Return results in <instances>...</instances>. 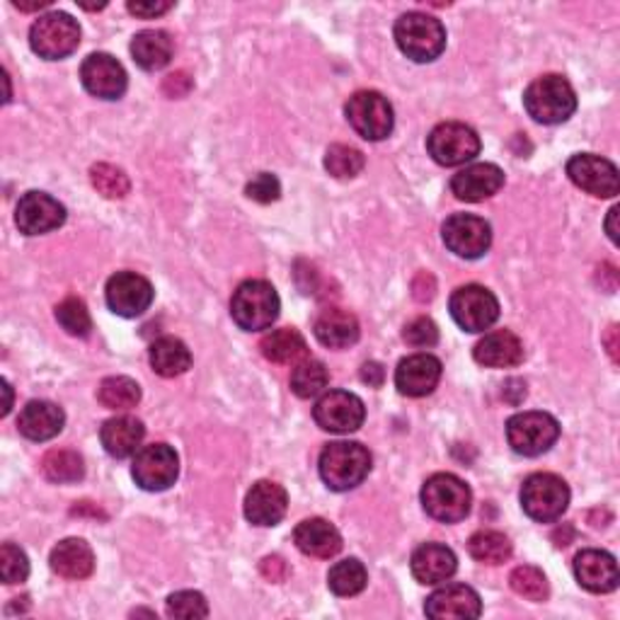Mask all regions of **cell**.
Here are the masks:
<instances>
[{
	"mask_svg": "<svg viewBox=\"0 0 620 620\" xmlns=\"http://www.w3.org/2000/svg\"><path fill=\"white\" fill-rule=\"evenodd\" d=\"M320 478L335 492L355 490L371 472V454L357 442L327 444L320 454Z\"/></svg>",
	"mask_w": 620,
	"mask_h": 620,
	"instance_id": "1",
	"label": "cell"
},
{
	"mask_svg": "<svg viewBox=\"0 0 620 620\" xmlns=\"http://www.w3.org/2000/svg\"><path fill=\"white\" fill-rule=\"evenodd\" d=\"M279 311H282V301H279L276 289L270 282H262V279L242 282L236 289L233 301H230L233 323L246 333H258L272 327L279 318Z\"/></svg>",
	"mask_w": 620,
	"mask_h": 620,
	"instance_id": "2",
	"label": "cell"
},
{
	"mask_svg": "<svg viewBox=\"0 0 620 620\" xmlns=\"http://www.w3.org/2000/svg\"><path fill=\"white\" fill-rule=\"evenodd\" d=\"M524 107L539 124H563L577 109V95L563 76H541L524 93Z\"/></svg>",
	"mask_w": 620,
	"mask_h": 620,
	"instance_id": "3",
	"label": "cell"
},
{
	"mask_svg": "<svg viewBox=\"0 0 620 620\" xmlns=\"http://www.w3.org/2000/svg\"><path fill=\"white\" fill-rule=\"evenodd\" d=\"M395 44L407 58L417 61V64H429V61H436L444 54L446 30L444 24L432 15H424V12H405V15L395 22Z\"/></svg>",
	"mask_w": 620,
	"mask_h": 620,
	"instance_id": "4",
	"label": "cell"
},
{
	"mask_svg": "<svg viewBox=\"0 0 620 620\" xmlns=\"http://www.w3.org/2000/svg\"><path fill=\"white\" fill-rule=\"evenodd\" d=\"M472 492L468 485L452 476V472H436L422 488V507L432 519L442 524H458L470 514Z\"/></svg>",
	"mask_w": 620,
	"mask_h": 620,
	"instance_id": "5",
	"label": "cell"
},
{
	"mask_svg": "<svg viewBox=\"0 0 620 620\" xmlns=\"http://www.w3.org/2000/svg\"><path fill=\"white\" fill-rule=\"evenodd\" d=\"M569 488L555 472H533L521 485V507L539 524H553L567 512Z\"/></svg>",
	"mask_w": 620,
	"mask_h": 620,
	"instance_id": "6",
	"label": "cell"
},
{
	"mask_svg": "<svg viewBox=\"0 0 620 620\" xmlns=\"http://www.w3.org/2000/svg\"><path fill=\"white\" fill-rule=\"evenodd\" d=\"M561 439V424L548 412H519L507 422V442L514 454L536 458Z\"/></svg>",
	"mask_w": 620,
	"mask_h": 620,
	"instance_id": "7",
	"label": "cell"
},
{
	"mask_svg": "<svg viewBox=\"0 0 620 620\" xmlns=\"http://www.w3.org/2000/svg\"><path fill=\"white\" fill-rule=\"evenodd\" d=\"M80 44V24L68 12H46L30 28V46L46 61L66 58Z\"/></svg>",
	"mask_w": 620,
	"mask_h": 620,
	"instance_id": "8",
	"label": "cell"
},
{
	"mask_svg": "<svg viewBox=\"0 0 620 620\" xmlns=\"http://www.w3.org/2000/svg\"><path fill=\"white\" fill-rule=\"evenodd\" d=\"M345 115L351 129L367 141H383L391 137L395 127L391 102L376 90H361L351 95L345 105Z\"/></svg>",
	"mask_w": 620,
	"mask_h": 620,
	"instance_id": "9",
	"label": "cell"
},
{
	"mask_svg": "<svg viewBox=\"0 0 620 620\" xmlns=\"http://www.w3.org/2000/svg\"><path fill=\"white\" fill-rule=\"evenodd\" d=\"M448 311L460 330L466 333H485L500 318V301L490 289L468 284L454 291L448 301Z\"/></svg>",
	"mask_w": 620,
	"mask_h": 620,
	"instance_id": "10",
	"label": "cell"
},
{
	"mask_svg": "<svg viewBox=\"0 0 620 620\" xmlns=\"http://www.w3.org/2000/svg\"><path fill=\"white\" fill-rule=\"evenodd\" d=\"M131 476L145 492H165L175 485L180 476V458L173 446L151 444L139 448L133 456Z\"/></svg>",
	"mask_w": 620,
	"mask_h": 620,
	"instance_id": "11",
	"label": "cell"
},
{
	"mask_svg": "<svg viewBox=\"0 0 620 620\" xmlns=\"http://www.w3.org/2000/svg\"><path fill=\"white\" fill-rule=\"evenodd\" d=\"M427 151L439 165L456 167L480 153V137L476 129L460 124V121H444L427 137Z\"/></svg>",
	"mask_w": 620,
	"mask_h": 620,
	"instance_id": "12",
	"label": "cell"
},
{
	"mask_svg": "<svg viewBox=\"0 0 620 620\" xmlns=\"http://www.w3.org/2000/svg\"><path fill=\"white\" fill-rule=\"evenodd\" d=\"M444 246L464 260H478L492 246V228L480 216L454 214L442 228Z\"/></svg>",
	"mask_w": 620,
	"mask_h": 620,
	"instance_id": "13",
	"label": "cell"
},
{
	"mask_svg": "<svg viewBox=\"0 0 620 620\" xmlns=\"http://www.w3.org/2000/svg\"><path fill=\"white\" fill-rule=\"evenodd\" d=\"M153 296V284L137 272H117L115 276H109L105 289L109 311L121 315V318H139L151 308Z\"/></svg>",
	"mask_w": 620,
	"mask_h": 620,
	"instance_id": "14",
	"label": "cell"
},
{
	"mask_svg": "<svg viewBox=\"0 0 620 620\" xmlns=\"http://www.w3.org/2000/svg\"><path fill=\"white\" fill-rule=\"evenodd\" d=\"M567 175L579 189H585L591 197L613 199L620 189L618 167L594 153H577L567 161Z\"/></svg>",
	"mask_w": 620,
	"mask_h": 620,
	"instance_id": "15",
	"label": "cell"
},
{
	"mask_svg": "<svg viewBox=\"0 0 620 620\" xmlns=\"http://www.w3.org/2000/svg\"><path fill=\"white\" fill-rule=\"evenodd\" d=\"M313 417L318 422V427L333 434H351L357 432L363 417H367V407H363L361 398L349 391H330L325 393L313 407Z\"/></svg>",
	"mask_w": 620,
	"mask_h": 620,
	"instance_id": "16",
	"label": "cell"
},
{
	"mask_svg": "<svg viewBox=\"0 0 620 620\" xmlns=\"http://www.w3.org/2000/svg\"><path fill=\"white\" fill-rule=\"evenodd\" d=\"M66 221V206L52 194L44 192H28L18 202L15 209V224L20 233L24 236H44L52 230L61 228Z\"/></svg>",
	"mask_w": 620,
	"mask_h": 620,
	"instance_id": "17",
	"label": "cell"
},
{
	"mask_svg": "<svg viewBox=\"0 0 620 620\" xmlns=\"http://www.w3.org/2000/svg\"><path fill=\"white\" fill-rule=\"evenodd\" d=\"M83 88L100 100H119L127 93V70L115 56L90 54L80 66Z\"/></svg>",
	"mask_w": 620,
	"mask_h": 620,
	"instance_id": "18",
	"label": "cell"
},
{
	"mask_svg": "<svg viewBox=\"0 0 620 620\" xmlns=\"http://www.w3.org/2000/svg\"><path fill=\"white\" fill-rule=\"evenodd\" d=\"M424 613L434 620H468L482 613L480 594L468 585H448L436 589L424 603Z\"/></svg>",
	"mask_w": 620,
	"mask_h": 620,
	"instance_id": "19",
	"label": "cell"
},
{
	"mask_svg": "<svg viewBox=\"0 0 620 620\" xmlns=\"http://www.w3.org/2000/svg\"><path fill=\"white\" fill-rule=\"evenodd\" d=\"M442 381V361L432 355H412L398 363L395 388L400 395L424 398Z\"/></svg>",
	"mask_w": 620,
	"mask_h": 620,
	"instance_id": "20",
	"label": "cell"
},
{
	"mask_svg": "<svg viewBox=\"0 0 620 620\" xmlns=\"http://www.w3.org/2000/svg\"><path fill=\"white\" fill-rule=\"evenodd\" d=\"M289 494L272 480L254 482L246 497V519L254 526H276L286 516Z\"/></svg>",
	"mask_w": 620,
	"mask_h": 620,
	"instance_id": "21",
	"label": "cell"
},
{
	"mask_svg": "<svg viewBox=\"0 0 620 620\" xmlns=\"http://www.w3.org/2000/svg\"><path fill=\"white\" fill-rule=\"evenodd\" d=\"M502 187H504L502 167H497L492 163L470 165L466 170H460V173H456L452 180V192L456 194V199L470 202V204L494 197V194Z\"/></svg>",
	"mask_w": 620,
	"mask_h": 620,
	"instance_id": "22",
	"label": "cell"
},
{
	"mask_svg": "<svg viewBox=\"0 0 620 620\" xmlns=\"http://www.w3.org/2000/svg\"><path fill=\"white\" fill-rule=\"evenodd\" d=\"M575 577L579 587L591 594H609L618 587V563L606 551H581L575 557Z\"/></svg>",
	"mask_w": 620,
	"mask_h": 620,
	"instance_id": "23",
	"label": "cell"
},
{
	"mask_svg": "<svg viewBox=\"0 0 620 620\" xmlns=\"http://www.w3.org/2000/svg\"><path fill=\"white\" fill-rule=\"evenodd\" d=\"M410 569L420 585H442L448 581L458 569V561L452 548L442 543H424L412 553Z\"/></svg>",
	"mask_w": 620,
	"mask_h": 620,
	"instance_id": "24",
	"label": "cell"
},
{
	"mask_svg": "<svg viewBox=\"0 0 620 620\" xmlns=\"http://www.w3.org/2000/svg\"><path fill=\"white\" fill-rule=\"evenodd\" d=\"M66 415L48 400H30L18 417V429L30 442H48L64 429Z\"/></svg>",
	"mask_w": 620,
	"mask_h": 620,
	"instance_id": "25",
	"label": "cell"
},
{
	"mask_svg": "<svg viewBox=\"0 0 620 620\" xmlns=\"http://www.w3.org/2000/svg\"><path fill=\"white\" fill-rule=\"evenodd\" d=\"M472 357L480 367L488 369H512L524 361V342L509 330H497L485 335L472 349Z\"/></svg>",
	"mask_w": 620,
	"mask_h": 620,
	"instance_id": "26",
	"label": "cell"
},
{
	"mask_svg": "<svg viewBox=\"0 0 620 620\" xmlns=\"http://www.w3.org/2000/svg\"><path fill=\"white\" fill-rule=\"evenodd\" d=\"M294 543L303 555L318 557V561H330V557L342 551V536L325 519L301 521L294 531Z\"/></svg>",
	"mask_w": 620,
	"mask_h": 620,
	"instance_id": "27",
	"label": "cell"
},
{
	"mask_svg": "<svg viewBox=\"0 0 620 620\" xmlns=\"http://www.w3.org/2000/svg\"><path fill=\"white\" fill-rule=\"evenodd\" d=\"M313 333L323 347L347 349L359 342V320L349 311L325 308L315 320Z\"/></svg>",
	"mask_w": 620,
	"mask_h": 620,
	"instance_id": "28",
	"label": "cell"
},
{
	"mask_svg": "<svg viewBox=\"0 0 620 620\" xmlns=\"http://www.w3.org/2000/svg\"><path fill=\"white\" fill-rule=\"evenodd\" d=\"M145 436V427L137 417H112L102 424L100 442L105 452L112 458H129L139 454L141 442Z\"/></svg>",
	"mask_w": 620,
	"mask_h": 620,
	"instance_id": "29",
	"label": "cell"
},
{
	"mask_svg": "<svg viewBox=\"0 0 620 620\" xmlns=\"http://www.w3.org/2000/svg\"><path fill=\"white\" fill-rule=\"evenodd\" d=\"M54 573L64 579H85L93 575L95 555L93 548L83 539L61 541L48 557Z\"/></svg>",
	"mask_w": 620,
	"mask_h": 620,
	"instance_id": "30",
	"label": "cell"
},
{
	"mask_svg": "<svg viewBox=\"0 0 620 620\" xmlns=\"http://www.w3.org/2000/svg\"><path fill=\"white\" fill-rule=\"evenodd\" d=\"M131 56L143 70H161L173 58V40L163 30H143L131 40Z\"/></svg>",
	"mask_w": 620,
	"mask_h": 620,
	"instance_id": "31",
	"label": "cell"
},
{
	"mask_svg": "<svg viewBox=\"0 0 620 620\" xmlns=\"http://www.w3.org/2000/svg\"><path fill=\"white\" fill-rule=\"evenodd\" d=\"M151 367L157 376L163 379H175V376H182L189 367H192V355L187 345L182 342L177 337H161L155 339L149 351Z\"/></svg>",
	"mask_w": 620,
	"mask_h": 620,
	"instance_id": "32",
	"label": "cell"
},
{
	"mask_svg": "<svg viewBox=\"0 0 620 620\" xmlns=\"http://www.w3.org/2000/svg\"><path fill=\"white\" fill-rule=\"evenodd\" d=\"M262 355L272 363H301L308 359V345L306 339L294 327H282V330H272L262 339Z\"/></svg>",
	"mask_w": 620,
	"mask_h": 620,
	"instance_id": "33",
	"label": "cell"
},
{
	"mask_svg": "<svg viewBox=\"0 0 620 620\" xmlns=\"http://www.w3.org/2000/svg\"><path fill=\"white\" fill-rule=\"evenodd\" d=\"M97 400L107 410H131L141 403V385L129 376H109L97 388Z\"/></svg>",
	"mask_w": 620,
	"mask_h": 620,
	"instance_id": "34",
	"label": "cell"
},
{
	"mask_svg": "<svg viewBox=\"0 0 620 620\" xmlns=\"http://www.w3.org/2000/svg\"><path fill=\"white\" fill-rule=\"evenodd\" d=\"M42 472L46 480H52L56 485H68L78 482L85 476L83 458L76 452H68V448H54L42 458Z\"/></svg>",
	"mask_w": 620,
	"mask_h": 620,
	"instance_id": "35",
	"label": "cell"
},
{
	"mask_svg": "<svg viewBox=\"0 0 620 620\" xmlns=\"http://www.w3.org/2000/svg\"><path fill=\"white\" fill-rule=\"evenodd\" d=\"M468 551L482 565H502L512 557V541L500 531H478L470 536Z\"/></svg>",
	"mask_w": 620,
	"mask_h": 620,
	"instance_id": "36",
	"label": "cell"
},
{
	"mask_svg": "<svg viewBox=\"0 0 620 620\" xmlns=\"http://www.w3.org/2000/svg\"><path fill=\"white\" fill-rule=\"evenodd\" d=\"M327 383H330V373H327V367L318 359H303L301 363H296L294 373H291V391L303 400L320 395Z\"/></svg>",
	"mask_w": 620,
	"mask_h": 620,
	"instance_id": "37",
	"label": "cell"
},
{
	"mask_svg": "<svg viewBox=\"0 0 620 620\" xmlns=\"http://www.w3.org/2000/svg\"><path fill=\"white\" fill-rule=\"evenodd\" d=\"M369 581V573L357 557H349V561H342L333 565L330 575H327V587H330L337 597H357V594L363 591Z\"/></svg>",
	"mask_w": 620,
	"mask_h": 620,
	"instance_id": "38",
	"label": "cell"
},
{
	"mask_svg": "<svg viewBox=\"0 0 620 620\" xmlns=\"http://www.w3.org/2000/svg\"><path fill=\"white\" fill-rule=\"evenodd\" d=\"M363 165H367V161H363V153L345 143H333L325 153V170L337 180L357 177L363 170Z\"/></svg>",
	"mask_w": 620,
	"mask_h": 620,
	"instance_id": "39",
	"label": "cell"
},
{
	"mask_svg": "<svg viewBox=\"0 0 620 620\" xmlns=\"http://www.w3.org/2000/svg\"><path fill=\"white\" fill-rule=\"evenodd\" d=\"M90 182H93V187L107 199H124L131 189V182L124 175V170H119L109 163L93 165Z\"/></svg>",
	"mask_w": 620,
	"mask_h": 620,
	"instance_id": "40",
	"label": "cell"
},
{
	"mask_svg": "<svg viewBox=\"0 0 620 620\" xmlns=\"http://www.w3.org/2000/svg\"><path fill=\"white\" fill-rule=\"evenodd\" d=\"M56 320L73 337H88L93 333V318L80 298H64L56 306Z\"/></svg>",
	"mask_w": 620,
	"mask_h": 620,
	"instance_id": "41",
	"label": "cell"
},
{
	"mask_svg": "<svg viewBox=\"0 0 620 620\" xmlns=\"http://www.w3.org/2000/svg\"><path fill=\"white\" fill-rule=\"evenodd\" d=\"M509 585H512V589L519 594V597L536 601V603L548 599V594H551L548 579H545V575L539 567H531V565L516 567L512 577H509Z\"/></svg>",
	"mask_w": 620,
	"mask_h": 620,
	"instance_id": "42",
	"label": "cell"
},
{
	"mask_svg": "<svg viewBox=\"0 0 620 620\" xmlns=\"http://www.w3.org/2000/svg\"><path fill=\"white\" fill-rule=\"evenodd\" d=\"M0 575H3L6 585H22L30 577V561L18 545L3 543L0 548Z\"/></svg>",
	"mask_w": 620,
	"mask_h": 620,
	"instance_id": "43",
	"label": "cell"
},
{
	"mask_svg": "<svg viewBox=\"0 0 620 620\" xmlns=\"http://www.w3.org/2000/svg\"><path fill=\"white\" fill-rule=\"evenodd\" d=\"M167 616L170 618H206L209 616V606L199 591H175L167 599Z\"/></svg>",
	"mask_w": 620,
	"mask_h": 620,
	"instance_id": "44",
	"label": "cell"
},
{
	"mask_svg": "<svg viewBox=\"0 0 620 620\" xmlns=\"http://www.w3.org/2000/svg\"><path fill=\"white\" fill-rule=\"evenodd\" d=\"M403 339L412 347H434L439 342V327L432 318H415L405 325Z\"/></svg>",
	"mask_w": 620,
	"mask_h": 620,
	"instance_id": "45",
	"label": "cell"
},
{
	"mask_svg": "<svg viewBox=\"0 0 620 620\" xmlns=\"http://www.w3.org/2000/svg\"><path fill=\"white\" fill-rule=\"evenodd\" d=\"M246 194L258 204H272L282 197V185H279V180L272 173H260L248 182Z\"/></svg>",
	"mask_w": 620,
	"mask_h": 620,
	"instance_id": "46",
	"label": "cell"
},
{
	"mask_svg": "<svg viewBox=\"0 0 620 620\" xmlns=\"http://www.w3.org/2000/svg\"><path fill=\"white\" fill-rule=\"evenodd\" d=\"M163 90L167 97H185L192 90V78L187 73H173V76H167L163 83Z\"/></svg>",
	"mask_w": 620,
	"mask_h": 620,
	"instance_id": "47",
	"label": "cell"
},
{
	"mask_svg": "<svg viewBox=\"0 0 620 620\" xmlns=\"http://www.w3.org/2000/svg\"><path fill=\"white\" fill-rule=\"evenodd\" d=\"M170 8H173V3H127V10L131 12V15H137V18H143V20H153V18H157V15H163V12H167Z\"/></svg>",
	"mask_w": 620,
	"mask_h": 620,
	"instance_id": "48",
	"label": "cell"
},
{
	"mask_svg": "<svg viewBox=\"0 0 620 620\" xmlns=\"http://www.w3.org/2000/svg\"><path fill=\"white\" fill-rule=\"evenodd\" d=\"M361 381L369 383L371 388H381L385 381V371L379 361H367L361 367Z\"/></svg>",
	"mask_w": 620,
	"mask_h": 620,
	"instance_id": "49",
	"label": "cell"
},
{
	"mask_svg": "<svg viewBox=\"0 0 620 620\" xmlns=\"http://www.w3.org/2000/svg\"><path fill=\"white\" fill-rule=\"evenodd\" d=\"M262 575L272 581H282L286 577V563L282 557H264L262 561Z\"/></svg>",
	"mask_w": 620,
	"mask_h": 620,
	"instance_id": "50",
	"label": "cell"
},
{
	"mask_svg": "<svg viewBox=\"0 0 620 620\" xmlns=\"http://www.w3.org/2000/svg\"><path fill=\"white\" fill-rule=\"evenodd\" d=\"M415 298L417 301H432L434 298V291H436V286H434V279L429 276V274H420L417 279H415Z\"/></svg>",
	"mask_w": 620,
	"mask_h": 620,
	"instance_id": "51",
	"label": "cell"
},
{
	"mask_svg": "<svg viewBox=\"0 0 620 620\" xmlns=\"http://www.w3.org/2000/svg\"><path fill=\"white\" fill-rule=\"evenodd\" d=\"M616 337H618V327L611 325L609 333H606V337H603V342H606V347H609V355H611L613 363H618V339Z\"/></svg>",
	"mask_w": 620,
	"mask_h": 620,
	"instance_id": "52",
	"label": "cell"
},
{
	"mask_svg": "<svg viewBox=\"0 0 620 620\" xmlns=\"http://www.w3.org/2000/svg\"><path fill=\"white\" fill-rule=\"evenodd\" d=\"M616 218H618V206L609 211V218H606V230H609V238L613 246H618V228H616Z\"/></svg>",
	"mask_w": 620,
	"mask_h": 620,
	"instance_id": "53",
	"label": "cell"
},
{
	"mask_svg": "<svg viewBox=\"0 0 620 620\" xmlns=\"http://www.w3.org/2000/svg\"><path fill=\"white\" fill-rule=\"evenodd\" d=\"M12 6L24 10V12H32V10L48 8V6H52V0H32V3H22V0H15V3H12Z\"/></svg>",
	"mask_w": 620,
	"mask_h": 620,
	"instance_id": "54",
	"label": "cell"
},
{
	"mask_svg": "<svg viewBox=\"0 0 620 620\" xmlns=\"http://www.w3.org/2000/svg\"><path fill=\"white\" fill-rule=\"evenodd\" d=\"M3 388H6V405H3V417H6L8 412H10V407H12V391H10V383L8 381H3Z\"/></svg>",
	"mask_w": 620,
	"mask_h": 620,
	"instance_id": "55",
	"label": "cell"
}]
</instances>
